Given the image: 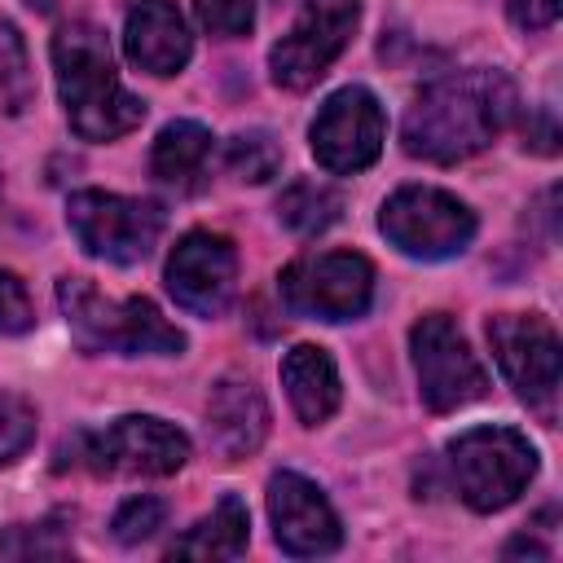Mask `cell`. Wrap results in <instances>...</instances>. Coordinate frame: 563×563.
<instances>
[{
    "instance_id": "3",
    "label": "cell",
    "mask_w": 563,
    "mask_h": 563,
    "mask_svg": "<svg viewBox=\"0 0 563 563\" xmlns=\"http://www.w3.org/2000/svg\"><path fill=\"white\" fill-rule=\"evenodd\" d=\"M57 308L84 352H114V356H180L185 352V334L145 295L110 299L88 277H62Z\"/></svg>"
},
{
    "instance_id": "14",
    "label": "cell",
    "mask_w": 563,
    "mask_h": 563,
    "mask_svg": "<svg viewBox=\"0 0 563 563\" xmlns=\"http://www.w3.org/2000/svg\"><path fill=\"white\" fill-rule=\"evenodd\" d=\"M268 519H273V541L290 559H317L339 550L343 541L330 497L299 471H277L268 479Z\"/></svg>"
},
{
    "instance_id": "22",
    "label": "cell",
    "mask_w": 563,
    "mask_h": 563,
    "mask_svg": "<svg viewBox=\"0 0 563 563\" xmlns=\"http://www.w3.org/2000/svg\"><path fill=\"white\" fill-rule=\"evenodd\" d=\"M31 62L18 26L0 18V114H18L31 101Z\"/></svg>"
},
{
    "instance_id": "20",
    "label": "cell",
    "mask_w": 563,
    "mask_h": 563,
    "mask_svg": "<svg viewBox=\"0 0 563 563\" xmlns=\"http://www.w3.org/2000/svg\"><path fill=\"white\" fill-rule=\"evenodd\" d=\"M339 211H343V198L321 180H295L277 198V220L295 233H321L339 220Z\"/></svg>"
},
{
    "instance_id": "5",
    "label": "cell",
    "mask_w": 563,
    "mask_h": 563,
    "mask_svg": "<svg viewBox=\"0 0 563 563\" xmlns=\"http://www.w3.org/2000/svg\"><path fill=\"white\" fill-rule=\"evenodd\" d=\"M449 471L457 497L479 510H506L537 475V449L515 427H471L449 444Z\"/></svg>"
},
{
    "instance_id": "8",
    "label": "cell",
    "mask_w": 563,
    "mask_h": 563,
    "mask_svg": "<svg viewBox=\"0 0 563 563\" xmlns=\"http://www.w3.org/2000/svg\"><path fill=\"white\" fill-rule=\"evenodd\" d=\"M277 286L295 317L356 321L374 303V264L361 251H317L286 264Z\"/></svg>"
},
{
    "instance_id": "6",
    "label": "cell",
    "mask_w": 563,
    "mask_h": 563,
    "mask_svg": "<svg viewBox=\"0 0 563 563\" xmlns=\"http://www.w3.org/2000/svg\"><path fill=\"white\" fill-rule=\"evenodd\" d=\"M66 224L75 242L106 264H141L163 238V207L150 198H123L106 189H79L66 202Z\"/></svg>"
},
{
    "instance_id": "16",
    "label": "cell",
    "mask_w": 563,
    "mask_h": 563,
    "mask_svg": "<svg viewBox=\"0 0 563 563\" xmlns=\"http://www.w3.org/2000/svg\"><path fill=\"white\" fill-rule=\"evenodd\" d=\"M207 431H211V444L224 462L251 457L268 435L264 391L242 374H224L207 396Z\"/></svg>"
},
{
    "instance_id": "15",
    "label": "cell",
    "mask_w": 563,
    "mask_h": 563,
    "mask_svg": "<svg viewBox=\"0 0 563 563\" xmlns=\"http://www.w3.org/2000/svg\"><path fill=\"white\" fill-rule=\"evenodd\" d=\"M123 53L136 70L158 75V79L185 70L194 40H189L180 9L172 0H136L123 22Z\"/></svg>"
},
{
    "instance_id": "19",
    "label": "cell",
    "mask_w": 563,
    "mask_h": 563,
    "mask_svg": "<svg viewBox=\"0 0 563 563\" xmlns=\"http://www.w3.org/2000/svg\"><path fill=\"white\" fill-rule=\"evenodd\" d=\"M246 545H251V515H246L242 497L229 493V497H220V506L207 519H198L185 537H176L167 545V554L172 559H238V554H246Z\"/></svg>"
},
{
    "instance_id": "17",
    "label": "cell",
    "mask_w": 563,
    "mask_h": 563,
    "mask_svg": "<svg viewBox=\"0 0 563 563\" xmlns=\"http://www.w3.org/2000/svg\"><path fill=\"white\" fill-rule=\"evenodd\" d=\"M282 387H286V400L303 427H321L343 400L339 369H334L330 352L317 343H295L282 356Z\"/></svg>"
},
{
    "instance_id": "21",
    "label": "cell",
    "mask_w": 563,
    "mask_h": 563,
    "mask_svg": "<svg viewBox=\"0 0 563 563\" xmlns=\"http://www.w3.org/2000/svg\"><path fill=\"white\" fill-rule=\"evenodd\" d=\"M75 545H70V519L66 515H48L40 523H13L9 532H0V554L9 559H66Z\"/></svg>"
},
{
    "instance_id": "28",
    "label": "cell",
    "mask_w": 563,
    "mask_h": 563,
    "mask_svg": "<svg viewBox=\"0 0 563 563\" xmlns=\"http://www.w3.org/2000/svg\"><path fill=\"white\" fill-rule=\"evenodd\" d=\"M506 9L519 31H545L559 18V0H506Z\"/></svg>"
},
{
    "instance_id": "12",
    "label": "cell",
    "mask_w": 563,
    "mask_h": 563,
    "mask_svg": "<svg viewBox=\"0 0 563 563\" xmlns=\"http://www.w3.org/2000/svg\"><path fill=\"white\" fill-rule=\"evenodd\" d=\"M493 356L506 383L528 400L541 418H554L559 405V334L537 312H501L488 321Z\"/></svg>"
},
{
    "instance_id": "29",
    "label": "cell",
    "mask_w": 563,
    "mask_h": 563,
    "mask_svg": "<svg viewBox=\"0 0 563 563\" xmlns=\"http://www.w3.org/2000/svg\"><path fill=\"white\" fill-rule=\"evenodd\" d=\"M528 145L537 154H554L559 150V123H554V110L550 106H537V114L528 123Z\"/></svg>"
},
{
    "instance_id": "1",
    "label": "cell",
    "mask_w": 563,
    "mask_h": 563,
    "mask_svg": "<svg viewBox=\"0 0 563 563\" xmlns=\"http://www.w3.org/2000/svg\"><path fill=\"white\" fill-rule=\"evenodd\" d=\"M519 92L506 70L471 66L431 79L400 123L405 154L422 163H462L488 150L515 119Z\"/></svg>"
},
{
    "instance_id": "30",
    "label": "cell",
    "mask_w": 563,
    "mask_h": 563,
    "mask_svg": "<svg viewBox=\"0 0 563 563\" xmlns=\"http://www.w3.org/2000/svg\"><path fill=\"white\" fill-rule=\"evenodd\" d=\"M31 4H35V9H53V0H31Z\"/></svg>"
},
{
    "instance_id": "18",
    "label": "cell",
    "mask_w": 563,
    "mask_h": 563,
    "mask_svg": "<svg viewBox=\"0 0 563 563\" xmlns=\"http://www.w3.org/2000/svg\"><path fill=\"white\" fill-rule=\"evenodd\" d=\"M211 154H216V136L194 119H176L154 136L150 172L158 185H167L176 194H198L207 185Z\"/></svg>"
},
{
    "instance_id": "7",
    "label": "cell",
    "mask_w": 563,
    "mask_h": 563,
    "mask_svg": "<svg viewBox=\"0 0 563 563\" xmlns=\"http://www.w3.org/2000/svg\"><path fill=\"white\" fill-rule=\"evenodd\" d=\"M378 229L396 251H405L413 260H449L471 246L479 224H475V211L462 198H453L449 189L400 185L383 202Z\"/></svg>"
},
{
    "instance_id": "4",
    "label": "cell",
    "mask_w": 563,
    "mask_h": 563,
    "mask_svg": "<svg viewBox=\"0 0 563 563\" xmlns=\"http://www.w3.org/2000/svg\"><path fill=\"white\" fill-rule=\"evenodd\" d=\"M62 457L92 475H176L189 462V435L154 413H123L66 440Z\"/></svg>"
},
{
    "instance_id": "13",
    "label": "cell",
    "mask_w": 563,
    "mask_h": 563,
    "mask_svg": "<svg viewBox=\"0 0 563 563\" xmlns=\"http://www.w3.org/2000/svg\"><path fill=\"white\" fill-rule=\"evenodd\" d=\"M167 290L194 317H220L238 290V251L224 233L189 229L167 255Z\"/></svg>"
},
{
    "instance_id": "25",
    "label": "cell",
    "mask_w": 563,
    "mask_h": 563,
    "mask_svg": "<svg viewBox=\"0 0 563 563\" xmlns=\"http://www.w3.org/2000/svg\"><path fill=\"white\" fill-rule=\"evenodd\" d=\"M31 444H35V405L13 391H0V466L18 462Z\"/></svg>"
},
{
    "instance_id": "2",
    "label": "cell",
    "mask_w": 563,
    "mask_h": 563,
    "mask_svg": "<svg viewBox=\"0 0 563 563\" xmlns=\"http://www.w3.org/2000/svg\"><path fill=\"white\" fill-rule=\"evenodd\" d=\"M53 75L66 123L84 141H119L145 119V101L132 97L114 70L110 40L97 22H66L53 35Z\"/></svg>"
},
{
    "instance_id": "9",
    "label": "cell",
    "mask_w": 563,
    "mask_h": 563,
    "mask_svg": "<svg viewBox=\"0 0 563 563\" xmlns=\"http://www.w3.org/2000/svg\"><path fill=\"white\" fill-rule=\"evenodd\" d=\"M409 347H413L418 391L431 413H453L488 391V374L453 317H444V312L418 317L409 330Z\"/></svg>"
},
{
    "instance_id": "23",
    "label": "cell",
    "mask_w": 563,
    "mask_h": 563,
    "mask_svg": "<svg viewBox=\"0 0 563 563\" xmlns=\"http://www.w3.org/2000/svg\"><path fill=\"white\" fill-rule=\"evenodd\" d=\"M224 163L238 180H251V185H264L268 176H277L282 167V145L264 132V128H251V132H238L224 150Z\"/></svg>"
},
{
    "instance_id": "10",
    "label": "cell",
    "mask_w": 563,
    "mask_h": 563,
    "mask_svg": "<svg viewBox=\"0 0 563 563\" xmlns=\"http://www.w3.org/2000/svg\"><path fill=\"white\" fill-rule=\"evenodd\" d=\"M356 22H361V0H303L290 31L268 53L273 84L286 92L312 88L334 66V57L352 44Z\"/></svg>"
},
{
    "instance_id": "27",
    "label": "cell",
    "mask_w": 563,
    "mask_h": 563,
    "mask_svg": "<svg viewBox=\"0 0 563 563\" xmlns=\"http://www.w3.org/2000/svg\"><path fill=\"white\" fill-rule=\"evenodd\" d=\"M31 325H35V308H31L22 277L0 268V334H22Z\"/></svg>"
},
{
    "instance_id": "11",
    "label": "cell",
    "mask_w": 563,
    "mask_h": 563,
    "mask_svg": "<svg viewBox=\"0 0 563 563\" xmlns=\"http://www.w3.org/2000/svg\"><path fill=\"white\" fill-rule=\"evenodd\" d=\"M383 136H387V119L383 106L369 88L347 84L339 92H330L308 128V145L312 158L334 172V176H352L365 172L378 154H383Z\"/></svg>"
},
{
    "instance_id": "26",
    "label": "cell",
    "mask_w": 563,
    "mask_h": 563,
    "mask_svg": "<svg viewBox=\"0 0 563 563\" xmlns=\"http://www.w3.org/2000/svg\"><path fill=\"white\" fill-rule=\"evenodd\" d=\"M194 13L216 40H238L255 22V0H194Z\"/></svg>"
},
{
    "instance_id": "24",
    "label": "cell",
    "mask_w": 563,
    "mask_h": 563,
    "mask_svg": "<svg viewBox=\"0 0 563 563\" xmlns=\"http://www.w3.org/2000/svg\"><path fill=\"white\" fill-rule=\"evenodd\" d=\"M163 523H167V501H163V497H150V493L128 497V501L114 510V519H110L114 541H123V545H141V541H150Z\"/></svg>"
}]
</instances>
